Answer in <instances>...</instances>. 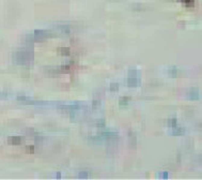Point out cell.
<instances>
[{
  "label": "cell",
  "instance_id": "cell-1",
  "mask_svg": "<svg viewBox=\"0 0 202 180\" xmlns=\"http://www.w3.org/2000/svg\"><path fill=\"white\" fill-rule=\"evenodd\" d=\"M14 59L19 64H30L33 61V54L30 50H21L15 53Z\"/></svg>",
  "mask_w": 202,
  "mask_h": 180
},
{
  "label": "cell",
  "instance_id": "cell-2",
  "mask_svg": "<svg viewBox=\"0 0 202 180\" xmlns=\"http://www.w3.org/2000/svg\"><path fill=\"white\" fill-rule=\"evenodd\" d=\"M52 36V33L48 30H43V29H40V30H35L34 33L32 36H29L28 39H31L32 41H35V42H39V41H44L46 39L50 38Z\"/></svg>",
  "mask_w": 202,
  "mask_h": 180
},
{
  "label": "cell",
  "instance_id": "cell-3",
  "mask_svg": "<svg viewBox=\"0 0 202 180\" xmlns=\"http://www.w3.org/2000/svg\"><path fill=\"white\" fill-rule=\"evenodd\" d=\"M137 81H138V75H137L136 70H131L128 73V78H127V84L129 87H136Z\"/></svg>",
  "mask_w": 202,
  "mask_h": 180
},
{
  "label": "cell",
  "instance_id": "cell-4",
  "mask_svg": "<svg viewBox=\"0 0 202 180\" xmlns=\"http://www.w3.org/2000/svg\"><path fill=\"white\" fill-rule=\"evenodd\" d=\"M73 70V68L71 66H60L54 68V70H49V72H54V73H71Z\"/></svg>",
  "mask_w": 202,
  "mask_h": 180
},
{
  "label": "cell",
  "instance_id": "cell-5",
  "mask_svg": "<svg viewBox=\"0 0 202 180\" xmlns=\"http://www.w3.org/2000/svg\"><path fill=\"white\" fill-rule=\"evenodd\" d=\"M8 143L10 145H21L23 143V137L21 136H11L8 138Z\"/></svg>",
  "mask_w": 202,
  "mask_h": 180
},
{
  "label": "cell",
  "instance_id": "cell-6",
  "mask_svg": "<svg viewBox=\"0 0 202 180\" xmlns=\"http://www.w3.org/2000/svg\"><path fill=\"white\" fill-rule=\"evenodd\" d=\"M171 133L173 135H183L184 133H185V130H184L183 128H180V127H178V124H176L175 127H172L171 128Z\"/></svg>",
  "mask_w": 202,
  "mask_h": 180
},
{
  "label": "cell",
  "instance_id": "cell-7",
  "mask_svg": "<svg viewBox=\"0 0 202 180\" xmlns=\"http://www.w3.org/2000/svg\"><path fill=\"white\" fill-rule=\"evenodd\" d=\"M57 29L61 31V33H65V34H68L71 32V27L68 25H58Z\"/></svg>",
  "mask_w": 202,
  "mask_h": 180
},
{
  "label": "cell",
  "instance_id": "cell-8",
  "mask_svg": "<svg viewBox=\"0 0 202 180\" xmlns=\"http://www.w3.org/2000/svg\"><path fill=\"white\" fill-rule=\"evenodd\" d=\"M188 97H189V99H191V100L199 99V91H198L197 89H191L189 90V92H188Z\"/></svg>",
  "mask_w": 202,
  "mask_h": 180
},
{
  "label": "cell",
  "instance_id": "cell-9",
  "mask_svg": "<svg viewBox=\"0 0 202 180\" xmlns=\"http://www.w3.org/2000/svg\"><path fill=\"white\" fill-rule=\"evenodd\" d=\"M58 52L60 53L61 55H63V56H68V55L71 54L70 48H68V47H60V48H58Z\"/></svg>",
  "mask_w": 202,
  "mask_h": 180
},
{
  "label": "cell",
  "instance_id": "cell-10",
  "mask_svg": "<svg viewBox=\"0 0 202 180\" xmlns=\"http://www.w3.org/2000/svg\"><path fill=\"white\" fill-rule=\"evenodd\" d=\"M182 2L187 7H194L195 5V0H182Z\"/></svg>",
  "mask_w": 202,
  "mask_h": 180
},
{
  "label": "cell",
  "instance_id": "cell-11",
  "mask_svg": "<svg viewBox=\"0 0 202 180\" xmlns=\"http://www.w3.org/2000/svg\"><path fill=\"white\" fill-rule=\"evenodd\" d=\"M176 124H178V122H176V119H169L168 120V126L170 127V128H172V127H175Z\"/></svg>",
  "mask_w": 202,
  "mask_h": 180
},
{
  "label": "cell",
  "instance_id": "cell-12",
  "mask_svg": "<svg viewBox=\"0 0 202 180\" xmlns=\"http://www.w3.org/2000/svg\"><path fill=\"white\" fill-rule=\"evenodd\" d=\"M169 74L170 75H172V76H176V74H178V69L176 68H170L169 69Z\"/></svg>",
  "mask_w": 202,
  "mask_h": 180
},
{
  "label": "cell",
  "instance_id": "cell-13",
  "mask_svg": "<svg viewBox=\"0 0 202 180\" xmlns=\"http://www.w3.org/2000/svg\"><path fill=\"white\" fill-rule=\"evenodd\" d=\"M121 105H126L128 103V98H121L120 101H119Z\"/></svg>",
  "mask_w": 202,
  "mask_h": 180
},
{
  "label": "cell",
  "instance_id": "cell-14",
  "mask_svg": "<svg viewBox=\"0 0 202 180\" xmlns=\"http://www.w3.org/2000/svg\"><path fill=\"white\" fill-rule=\"evenodd\" d=\"M111 87H110V90L111 91H115V90L119 89V85L118 84H111Z\"/></svg>",
  "mask_w": 202,
  "mask_h": 180
},
{
  "label": "cell",
  "instance_id": "cell-15",
  "mask_svg": "<svg viewBox=\"0 0 202 180\" xmlns=\"http://www.w3.org/2000/svg\"><path fill=\"white\" fill-rule=\"evenodd\" d=\"M27 152H28V153H33V152H34V147H33V146H28V147H27Z\"/></svg>",
  "mask_w": 202,
  "mask_h": 180
}]
</instances>
